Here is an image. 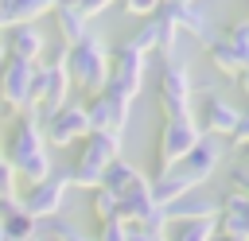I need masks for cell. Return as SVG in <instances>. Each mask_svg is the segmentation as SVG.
I'll return each mask as SVG.
<instances>
[{"label": "cell", "mask_w": 249, "mask_h": 241, "mask_svg": "<svg viewBox=\"0 0 249 241\" xmlns=\"http://www.w3.org/2000/svg\"><path fill=\"white\" fill-rule=\"evenodd\" d=\"M206 54H210V62H214V70L218 74H226V78H237L241 70H245V58H241V51L226 39V35H214L210 43H206Z\"/></svg>", "instance_id": "cell-17"}, {"label": "cell", "mask_w": 249, "mask_h": 241, "mask_svg": "<svg viewBox=\"0 0 249 241\" xmlns=\"http://www.w3.org/2000/svg\"><path fill=\"white\" fill-rule=\"evenodd\" d=\"M160 16L179 31V35H187V39H198L202 47L214 39V31H210V19L202 16V8H195V4H179V0H167V4H160Z\"/></svg>", "instance_id": "cell-12"}, {"label": "cell", "mask_w": 249, "mask_h": 241, "mask_svg": "<svg viewBox=\"0 0 249 241\" xmlns=\"http://www.w3.org/2000/svg\"><path fill=\"white\" fill-rule=\"evenodd\" d=\"M179 4H195V0H179Z\"/></svg>", "instance_id": "cell-36"}, {"label": "cell", "mask_w": 249, "mask_h": 241, "mask_svg": "<svg viewBox=\"0 0 249 241\" xmlns=\"http://www.w3.org/2000/svg\"><path fill=\"white\" fill-rule=\"evenodd\" d=\"M128 241H163V233H148L140 225H128Z\"/></svg>", "instance_id": "cell-31"}, {"label": "cell", "mask_w": 249, "mask_h": 241, "mask_svg": "<svg viewBox=\"0 0 249 241\" xmlns=\"http://www.w3.org/2000/svg\"><path fill=\"white\" fill-rule=\"evenodd\" d=\"M43 89H47V62H35L31 66V78H27V105H39L43 101Z\"/></svg>", "instance_id": "cell-23"}, {"label": "cell", "mask_w": 249, "mask_h": 241, "mask_svg": "<svg viewBox=\"0 0 249 241\" xmlns=\"http://www.w3.org/2000/svg\"><path fill=\"white\" fill-rule=\"evenodd\" d=\"M202 140V128L195 124V117H171V120H163V128H160V148H156V175H163V171H171L195 144Z\"/></svg>", "instance_id": "cell-7"}, {"label": "cell", "mask_w": 249, "mask_h": 241, "mask_svg": "<svg viewBox=\"0 0 249 241\" xmlns=\"http://www.w3.org/2000/svg\"><path fill=\"white\" fill-rule=\"evenodd\" d=\"M66 190H70V175L66 171H51L43 183H31L23 194H19V210L35 222H51L58 218L62 202H66Z\"/></svg>", "instance_id": "cell-6"}, {"label": "cell", "mask_w": 249, "mask_h": 241, "mask_svg": "<svg viewBox=\"0 0 249 241\" xmlns=\"http://www.w3.org/2000/svg\"><path fill=\"white\" fill-rule=\"evenodd\" d=\"M214 229H218V233H230V237L249 241V198H245V194H237V190H226V194H222V202H218Z\"/></svg>", "instance_id": "cell-14"}, {"label": "cell", "mask_w": 249, "mask_h": 241, "mask_svg": "<svg viewBox=\"0 0 249 241\" xmlns=\"http://www.w3.org/2000/svg\"><path fill=\"white\" fill-rule=\"evenodd\" d=\"M230 183H233L237 194H249V159H237L230 167Z\"/></svg>", "instance_id": "cell-26"}, {"label": "cell", "mask_w": 249, "mask_h": 241, "mask_svg": "<svg viewBox=\"0 0 249 241\" xmlns=\"http://www.w3.org/2000/svg\"><path fill=\"white\" fill-rule=\"evenodd\" d=\"M245 159H249V144H245Z\"/></svg>", "instance_id": "cell-37"}, {"label": "cell", "mask_w": 249, "mask_h": 241, "mask_svg": "<svg viewBox=\"0 0 249 241\" xmlns=\"http://www.w3.org/2000/svg\"><path fill=\"white\" fill-rule=\"evenodd\" d=\"M121 155V140L117 136H109V132H89L86 140H82V152H78V159L70 163V187H82V190H93V187H101V175H105V167L113 163Z\"/></svg>", "instance_id": "cell-4"}, {"label": "cell", "mask_w": 249, "mask_h": 241, "mask_svg": "<svg viewBox=\"0 0 249 241\" xmlns=\"http://www.w3.org/2000/svg\"><path fill=\"white\" fill-rule=\"evenodd\" d=\"M156 8H160V0H124V12H132V16H140V19L156 16Z\"/></svg>", "instance_id": "cell-30"}, {"label": "cell", "mask_w": 249, "mask_h": 241, "mask_svg": "<svg viewBox=\"0 0 249 241\" xmlns=\"http://www.w3.org/2000/svg\"><path fill=\"white\" fill-rule=\"evenodd\" d=\"M144 86V54L124 39L117 47H109V82L101 93H113L121 101H132Z\"/></svg>", "instance_id": "cell-5"}, {"label": "cell", "mask_w": 249, "mask_h": 241, "mask_svg": "<svg viewBox=\"0 0 249 241\" xmlns=\"http://www.w3.org/2000/svg\"><path fill=\"white\" fill-rule=\"evenodd\" d=\"M237 113H241V109H237L233 101H226V97H218V93H206V101H202V117H198L195 124L202 128V136L222 140V136H230V132H233Z\"/></svg>", "instance_id": "cell-13"}, {"label": "cell", "mask_w": 249, "mask_h": 241, "mask_svg": "<svg viewBox=\"0 0 249 241\" xmlns=\"http://www.w3.org/2000/svg\"><path fill=\"white\" fill-rule=\"evenodd\" d=\"M136 175H140V171H136V167H132L124 155H117V159L105 167V175H101V187H105V190H113V194H121V190H124V187H128Z\"/></svg>", "instance_id": "cell-20"}, {"label": "cell", "mask_w": 249, "mask_h": 241, "mask_svg": "<svg viewBox=\"0 0 249 241\" xmlns=\"http://www.w3.org/2000/svg\"><path fill=\"white\" fill-rule=\"evenodd\" d=\"M210 241H241V237H230V233H218V229H214V237H210Z\"/></svg>", "instance_id": "cell-33"}, {"label": "cell", "mask_w": 249, "mask_h": 241, "mask_svg": "<svg viewBox=\"0 0 249 241\" xmlns=\"http://www.w3.org/2000/svg\"><path fill=\"white\" fill-rule=\"evenodd\" d=\"M82 109H86V128H89V132H109V136L124 140V124H128L132 101H121V97H113V93H97V97H89Z\"/></svg>", "instance_id": "cell-10"}, {"label": "cell", "mask_w": 249, "mask_h": 241, "mask_svg": "<svg viewBox=\"0 0 249 241\" xmlns=\"http://www.w3.org/2000/svg\"><path fill=\"white\" fill-rule=\"evenodd\" d=\"M54 23H58V35H62V47H74L89 35V19H82L70 4H58L54 8Z\"/></svg>", "instance_id": "cell-18"}, {"label": "cell", "mask_w": 249, "mask_h": 241, "mask_svg": "<svg viewBox=\"0 0 249 241\" xmlns=\"http://www.w3.org/2000/svg\"><path fill=\"white\" fill-rule=\"evenodd\" d=\"M230 144H233V148H245V144H249V109L237 113V124H233V132H230Z\"/></svg>", "instance_id": "cell-28"}, {"label": "cell", "mask_w": 249, "mask_h": 241, "mask_svg": "<svg viewBox=\"0 0 249 241\" xmlns=\"http://www.w3.org/2000/svg\"><path fill=\"white\" fill-rule=\"evenodd\" d=\"M226 39L233 43V47H241V51H249V16L245 19H237L230 31H226Z\"/></svg>", "instance_id": "cell-29"}, {"label": "cell", "mask_w": 249, "mask_h": 241, "mask_svg": "<svg viewBox=\"0 0 249 241\" xmlns=\"http://www.w3.org/2000/svg\"><path fill=\"white\" fill-rule=\"evenodd\" d=\"M66 78L86 97H97L105 89V82H109V43L89 31L82 43L66 47Z\"/></svg>", "instance_id": "cell-3"}, {"label": "cell", "mask_w": 249, "mask_h": 241, "mask_svg": "<svg viewBox=\"0 0 249 241\" xmlns=\"http://www.w3.org/2000/svg\"><path fill=\"white\" fill-rule=\"evenodd\" d=\"M167 222H202V218H218V202L202 198V194H183L171 206H163Z\"/></svg>", "instance_id": "cell-16"}, {"label": "cell", "mask_w": 249, "mask_h": 241, "mask_svg": "<svg viewBox=\"0 0 249 241\" xmlns=\"http://www.w3.org/2000/svg\"><path fill=\"white\" fill-rule=\"evenodd\" d=\"M0 241H4V222H0Z\"/></svg>", "instance_id": "cell-35"}, {"label": "cell", "mask_w": 249, "mask_h": 241, "mask_svg": "<svg viewBox=\"0 0 249 241\" xmlns=\"http://www.w3.org/2000/svg\"><path fill=\"white\" fill-rule=\"evenodd\" d=\"M97 241H128V225H124L121 218H117V222H101Z\"/></svg>", "instance_id": "cell-27"}, {"label": "cell", "mask_w": 249, "mask_h": 241, "mask_svg": "<svg viewBox=\"0 0 249 241\" xmlns=\"http://www.w3.org/2000/svg\"><path fill=\"white\" fill-rule=\"evenodd\" d=\"M191 101H195L191 70H187L183 62H167L163 74H160V109H163V120H171V117H191Z\"/></svg>", "instance_id": "cell-8"}, {"label": "cell", "mask_w": 249, "mask_h": 241, "mask_svg": "<svg viewBox=\"0 0 249 241\" xmlns=\"http://www.w3.org/2000/svg\"><path fill=\"white\" fill-rule=\"evenodd\" d=\"M31 241H39V237H31Z\"/></svg>", "instance_id": "cell-38"}, {"label": "cell", "mask_w": 249, "mask_h": 241, "mask_svg": "<svg viewBox=\"0 0 249 241\" xmlns=\"http://www.w3.org/2000/svg\"><path fill=\"white\" fill-rule=\"evenodd\" d=\"M233 82H237V89H241V93H245V97H249V70H241V74H237V78H233Z\"/></svg>", "instance_id": "cell-32"}, {"label": "cell", "mask_w": 249, "mask_h": 241, "mask_svg": "<svg viewBox=\"0 0 249 241\" xmlns=\"http://www.w3.org/2000/svg\"><path fill=\"white\" fill-rule=\"evenodd\" d=\"M31 66L35 62H23V58H4L0 62V101L4 109L16 117L19 109H27V78H31Z\"/></svg>", "instance_id": "cell-11"}, {"label": "cell", "mask_w": 249, "mask_h": 241, "mask_svg": "<svg viewBox=\"0 0 249 241\" xmlns=\"http://www.w3.org/2000/svg\"><path fill=\"white\" fill-rule=\"evenodd\" d=\"M8 58V47H4V31H0V62Z\"/></svg>", "instance_id": "cell-34"}, {"label": "cell", "mask_w": 249, "mask_h": 241, "mask_svg": "<svg viewBox=\"0 0 249 241\" xmlns=\"http://www.w3.org/2000/svg\"><path fill=\"white\" fill-rule=\"evenodd\" d=\"M89 128H86V109L82 101H66L62 109H54L51 117H43V140L51 148H70L78 140H86Z\"/></svg>", "instance_id": "cell-9"}, {"label": "cell", "mask_w": 249, "mask_h": 241, "mask_svg": "<svg viewBox=\"0 0 249 241\" xmlns=\"http://www.w3.org/2000/svg\"><path fill=\"white\" fill-rule=\"evenodd\" d=\"M218 163H222V144L214 140V136H202L171 171H163V175H156V179H148V190H152V202L156 206H171L175 198H183V194H195L214 171H218Z\"/></svg>", "instance_id": "cell-2"}, {"label": "cell", "mask_w": 249, "mask_h": 241, "mask_svg": "<svg viewBox=\"0 0 249 241\" xmlns=\"http://www.w3.org/2000/svg\"><path fill=\"white\" fill-rule=\"evenodd\" d=\"M0 152H4L8 167L16 171V179H23V183H43L54 171L51 155H47V140H43V117L35 105H27L12 117V132Z\"/></svg>", "instance_id": "cell-1"}, {"label": "cell", "mask_w": 249, "mask_h": 241, "mask_svg": "<svg viewBox=\"0 0 249 241\" xmlns=\"http://www.w3.org/2000/svg\"><path fill=\"white\" fill-rule=\"evenodd\" d=\"M4 47L12 58H23V62H39V54L47 51V39L35 23H16L4 31Z\"/></svg>", "instance_id": "cell-15"}, {"label": "cell", "mask_w": 249, "mask_h": 241, "mask_svg": "<svg viewBox=\"0 0 249 241\" xmlns=\"http://www.w3.org/2000/svg\"><path fill=\"white\" fill-rule=\"evenodd\" d=\"M4 237L8 241H31V237H39V222L27 218L23 210H16V214L4 218Z\"/></svg>", "instance_id": "cell-21"}, {"label": "cell", "mask_w": 249, "mask_h": 241, "mask_svg": "<svg viewBox=\"0 0 249 241\" xmlns=\"http://www.w3.org/2000/svg\"><path fill=\"white\" fill-rule=\"evenodd\" d=\"M62 4H70L82 19H93V16H101V12L113 8V0H62Z\"/></svg>", "instance_id": "cell-24"}, {"label": "cell", "mask_w": 249, "mask_h": 241, "mask_svg": "<svg viewBox=\"0 0 249 241\" xmlns=\"http://www.w3.org/2000/svg\"><path fill=\"white\" fill-rule=\"evenodd\" d=\"M89 210L97 214V222H117V194L105 190V187H93L89 190Z\"/></svg>", "instance_id": "cell-22"}, {"label": "cell", "mask_w": 249, "mask_h": 241, "mask_svg": "<svg viewBox=\"0 0 249 241\" xmlns=\"http://www.w3.org/2000/svg\"><path fill=\"white\" fill-rule=\"evenodd\" d=\"M167 237L163 241H210L214 237V218H202V222H167Z\"/></svg>", "instance_id": "cell-19"}, {"label": "cell", "mask_w": 249, "mask_h": 241, "mask_svg": "<svg viewBox=\"0 0 249 241\" xmlns=\"http://www.w3.org/2000/svg\"><path fill=\"white\" fill-rule=\"evenodd\" d=\"M47 229H51V237H54V241H89L86 233H78V229H74L70 222H62V218H51V222H47Z\"/></svg>", "instance_id": "cell-25"}]
</instances>
